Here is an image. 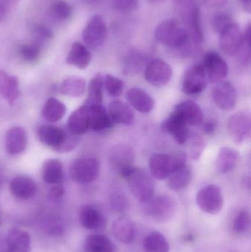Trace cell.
<instances>
[{"label": "cell", "mask_w": 251, "mask_h": 252, "mask_svg": "<svg viewBox=\"0 0 251 252\" xmlns=\"http://www.w3.org/2000/svg\"><path fill=\"white\" fill-rule=\"evenodd\" d=\"M37 136L41 143L58 153L72 151L81 141L80 136L73 134L67 129L52 125L40 126L37 128Z\"/></svg>", "instance_id": "1"}, {"label": "cell", "mask_w": 251, "mask_h": 252, "mask_svg": "<svg viewBox=\"0 0 251 252\" xmlns=\"http://www.w3.org/2000/svg\"><path fill=\"white\" fill-rule=\"evenodd\" d=\"M154 36L158 42L170 48L186 51L190 47V35L172 20L161 22L155 29Z\"/></svg>", "instance_id": "2"}, {"label": "cell", "mask_w": 251, "mask_h": 252, "mask_svg": "<svg viewBox=\"0 0 251 252\" xmlns=\"http://www.w3.org/2000/svg\"><path fill=\"white\" fill-rule=\"evenodd\" d=\"M124 179L128 181L131 192L140 202L147 204L154 197L155 187L151 175L144 169L133 167Z\"/></svg>", "instance_id": "3"}, {"label": "cell", "mask_w": 251, "mask_h": 252, "mask_svg": "<svg viewBox=\"0 0 251 252\" xmlns=\"http://www.w3.org/2000/svg\"><path fill=\"white\" fill-rule=\"evenodd\" d=\"M187 157L182 152L155 154L149 160L150 175L158 180L167 179L177 167L187 164Z\"/></svg>", "instance_id": "4"}, {"label": "cell", "mask_w": 251, "mask_h": 252, "mask_svg": "<svg viewBox=\"0 0 251 252\" xmlns=\"http://www.w3.org/2000/svg\"><path fill=\"white\" fill-rule=\"evenodd\" d=\"M199 208L209 215L221 213L224 204L223 195L221 188L216 185H209L200 189L196 195Z\"/></svg>", "instance_id": "5"}, {"label": "cell", "mask_w": 251, "mask_h": 252, "mask_svg": "<svg viewBox=\"0 0 251 252\" xmlns=\"http://www.w3.org/2000/svg\"><path fill=\"white\" fill-rule=\"evenodd\" d=\"M100 170V161L93 157L78 158L74 161L70 168V176L78 184L94 182Z\"/></svg>", "instance_id": "6"}, {"label": "cell", "mask_w": 251, "mask_h": 252, "mask_svg": "<svg viewBox=\"0 0 251 252\" xmlns=\"http://www.w3.org/2000/svg\"><path fill=\"white\" fill-rule=\"evenodd\" d=\"M108 30L102 16H93L83 31L82 37L85 46L91 50L102 47L107 38Z\"/></svg>", "instance_id": "7"}, {"label": "cell", "mask_w": 251, "mask_h": 252, "mask_svg": "<svg viewBox=\"0 0 251 252\" xmlns=\"http://www.w3.org/2000/svg\"><path fill=\"white\" fill-rule=\"evenodd\" d=\"M146 206V213L156 221L164 222L173 217L176 211V203L168 195L153 197Z\"/></svg>", "instance_id": "8"}, {"label": "cell", "mask_w": 251, "mask_h": 252, "mask_svg": "<svg viewBox=\"0 0 251 252\" xmlns=\"http://www.w3.org/2000/svg\"><path fill=\"white\" fill-rule=\"evenodd\" d=\"M207 84L208 78L203 65L195 64L186 71L181 90L187 94H197L204 91Z\"/></svg>", "instance_id": "9"}, {"label": "cell", "mask_w": 251, "mask_h": 252, "mask_svg": "<svg viewBox=\"0 0 251 252\" xmlns=\"http://www.w3.org/2000/svg\"><path fill=\"white\" fill-rule=\"evenodd\" d=\"M172 69L170 65L160 59H154L149 63L144 71V78L153 87H162L170 81Z\"/></svg>", "instance_id": "10"}, {"label": "cell", "mask_w": 251, "mask_h": 252, "mask_svg": "<svg viewBox=\"0 0 251 252\" xmlns=\"http://www.w3.org/2000/svg\"><path fill=\"white\" fill-rule=\"evenodd\" d=\"M228 130L237 143L242 144L251 137V117L250 112L241 111L233 115L228 121Z\"/></svg>", "instance_id": "11"}, {"label": "cell", "mask_w": 251, "mask_h": 252, "mask_svg": "<svg viewBox=\"0 0 251 252\" xmlns=\"http://www.w3.org/2000/svg\"><path fill=\"white\" fill-rule=\"evenodd\" d=\"M203 68L208 81L212 84H217L223 81L228 73V66L225 59L217 53H206L203 58Z\"/></svg>", "instance_id": "12"}, {"label": "cell", "mask_w": 251, "mask_h": 252, "mask_svg": "<svg viewBox=\"0 0 251 252\" xmlns=\"http://www.w3.org/2000/svg\"><path fill=\"white\" fill-rule=\"evenodd\" d=\"M212 97L215 104L223 111H231L237 103V92L234 84L222 81L215 84L212 90Z\"/></svg>", "instance_id": "13"}, {"label": "cell", "mask_w": 251, "mask_h": 252, "mask_svg": "<svg viewBox=\"0 0 251 252\" xmlns=\"http://www.w3.org/2000/svg\"><path fill=\"white\" fill-rule=\"evenodd\" d=\"M219 34L220 48L225 54L233 56L240 52L243 46V35L237 24L233 22Z\"/></svg>", "instance_id": "14"}, {"label": "cell", "mask_w": 251, "mask_h": 252, "mask_svg": "<svg viewBox=\"0 0 251 252\" xmlns=\"http://www.w3.org/2000/svg\"><path fill=\"white\" fill-rule=\"evenodd\" d=\"M162 127L180 145H184L188 141L190 136L189 126L175 110L164 121Z\"/></svg>", "instance_id": "15"}, {"label": "cell", "mask_w": 251, "mask_h": 252, "mask_svg": "<svg viewBox=\"0 0 251 252\" xmlns=\"http://www.w3.org/2000/svg\"><path fill=\"white\" fill-rule=\"evenodd\" d=\"M174 110L188 126L197 127L201 126L204 121V115L201 108L197 103L191 100L181 102L175 106Z\"/></svg>", "instance_id": "16"}, {"label": "cell", "mask_w": 251, "mask_h": 252, "mask_svg": "<svg viewBox=\"0 0 251 252\" xmlns=\"http://www.w3.org/2000/svg\"><path fill=\"white\" fill-rule=\"evenodd\" d=\"M28 145V136L25 129L16 126L6 132L4 147L10 155H18L23 152Z\"/></svg>", "instance_id": "17"}, {"label": "cell", "mask_w": 251, "mask_h": 252, "mask_svg": "<svg viewBox=\"0 0 251 252\" xmlns=\"http://www.w3.org/2000/svg\"><path fill=\"white\" fill-rule=\"evenodd\" d=\"M133 159L134 153L132 149L125 145L116 147L111 155L112 167L123 178L132 168Z\"/></svg>", "instance_id": "18"}, {"label": "cell", "mask_w": 251, "mask_h": 252, "mask_svg": "<svg viewBox=\"0 0 251 252\" xmlns=\"http://www.w3.org/2000/svg\"><path fill=\"white\" fill-rule=\"evenodd\" d=\"M31 250L30 235L18 228L9 231L6 238L5 252H29Z\"/></svg>", "instance_id": "19"}, {"label": "cell", "mask_w": 251, "mask_h": 252, "mask_svg": "<svg viewBox=\"0 0 251 252\" xmlns=\"http://www.w3.org/2000/svg\"><path fill=\"white\" fill-rule=\"evenodd\" d=\"M81 224L88 230H98L106 227L107 220L104 215L91 205H85L81 208L80 213Z\"/></svg>", "instance_id": "20"}, {"label": "cell", "mask_w": 251, "mask_h": 252, "mask_svg": "<svg viewBox=\"0 0 251 252\" xmlns=\"http://www.w3.org/2000/svg\"><path fill=\"white\" fill-rule=\"evenodd\" d=\"M126 99L133 108L141 112L149 113L153 110L155 106L153 97L142 89L131 88L127 92Z\"/></svg>", "instance_id": "21"}, {"label": "cell", "mask_w": 251, "mask_h": 252, "mask_svg": "<svg viewBox=\"0 0 251 252\" xmlns=\"http://www.w3.org/2000/svg\"><path fill=\"white\" fill-rule=\"evenodd\" d=\"M66 126L69 132L77 136L85 133L89 129V108L84 104L74 111Z\"/></svg>", "instance_id": "22"}, {"label": "cell", "mask_w": 251, "mask_h": 252, "mask_svg": "<svg viewBox=\"0 0 251 252\" xmlns=\"http://www.w3.org/2000/svg\"><path fill=\"white\" fill-rule=\"evenodd\" d=\"M11 193L18 199L27 200L35 195L37 191L35 182L26 176H18L10 182Z\"/></svg>", "instance_id": "23"}, {"label": "cell", "mask_w": 251, "mask_h": 252, "mask_svg": "<svg viewBox=\"0 0 251 252\" xmlns=\"http://www.w3.org/2000/svg\"><path fill=\"white\" fill-rule=\"evenodd\" d=\"M193 170L187 164L175 168L167 178V185L172 190L179 191L185 189L191 183Z\"/></svg>", "instance_id": "24"}, {"label": "cell", "mask_w": 251, "mask_h": 252, "mask_svg": "<svg viewBox=\"0 0 251 252\" xmlns=\"http://www.w3.org/2000/svg\"><path fill=\"white\" fill-rule=\"evenodd\" d=\"M91 53L86 46L81 42H75L69 50L66 63L78 69H85L91 63Z\"/></svg>", "instance_id": "25"}, {"label": "cell", "mask_w": 251, "mask_h": 252, "mask_svg": "<svg viewBox=\"0 0 251 252\" xmlns=\"http://www.w3.org/2000/svg\"><path fill=\"white\" fill-rule=\"evenodd\" d=\"M109 115L113 124L131 126L134 124L135 116L131 108L120 100L113 101L109 107Z\"/></svg>", "instance_id": "26"}, {"label": "cell", "mask_w": 251, "mask_h": 252, "mask_svg": "<svg viewBox=\"0 0 251 252\" xmlns=\"http://www.w3.org/2000/svg\"><path fill=\"white\" fill-rule=\"evenodd\" d=\"M238 151L228 147H223L220 149L215 161L217 171L221 174H226L232 171L238 162Z\"/></svg>", "instance_id": "27"}, {"label": "cell", "mask_w": 251, "mask_h": 252, "mask_svg": "<svg viewBox=\"0 0 251 252\" xmlns=\"http://www.w3.org/2000/svg\"><path fill=\"white\" fill-rule=\"evenodd\" d=\"M0 93L9 104H13L20 96L18 78L0 70Z\"/></svg>", "instance_id": "28"}, {"label": "cell", "mask_w": 251, "mask_h": 252, "mask_svg": "<svg viewBox=\"0 0 251 252\" xmlns=\"http://www.w3.org/2000/svg\"><path fill=\"white\" fill-rule=\"evenodd\" d=\"M89 108V128L94 131H101L113 127L114 124L111 119L109 112L103 105H96Z\"/></svg>", "instance_id": "29"}, {"label": "cell", "mask_w": 251, "mask_h": 252, "mask_svg": "<svg viewBox=\"0 0 251 252\" xmlns=\"http://www.w3.org/2000/svg\"><path fill=\"white\" fill-rule=\"evenodd\" d=\"M112 232L118 241L124 244H130L135 238V225L127 218H119L113 222Z\"/></svg>", "instance_id": "30"}, {"label": "cell", "mask_w": 251, "mask_h": 252, "mask_svg": "<svg viewBox=\"0 0 251 252\" xmlns=\"http://www.w3.org/2000/svg\"><path fill=\"white\" fill-rule=\"evenodd\" d=\"M42 178L49 185H58L63 179V166L60 160L50 158L43 164Z\"/></svg>", "instance_id": "31"}, {"label": "cell", "mask_w": 251, "mask_h": 252, "mask_svg": "<svg viewBox=\"0 0 251 252\" xmlns=\"http://www.w3.org/2000/svg\"><path fill=\"white\" fill-rule=\"evenodd\" d=\"M66 112V106L62 102L54 97H50L46 101L41 111V115L47 122L54 124L60 121Z\"/></svg>", "instance_id": "32"}, {"label": "cell", "mask_w": 251, "mask_h": 252, "mask_svg": "<svg viewBox=\"0 0 251 252\" xmlns=\"http://www.w3.org/2000/svg\"><path fill=\"white\" fill-rule=\"evenodd\" d=\"M84 252H114V247L110 238L106 235L94 234L85 239Z\"/></svg>", "instance_id": "33"}, {"label": "cell", "mask_w": 251, "mask_h": 252, "mask_svg": "<svg viewBox=\"0 0 251 252\" xmlns=\"http://www.w3.org/2000/svg\"><path fill=\"white\" fill-rule=\"evenodd\" d=\"M104 87V77L101 74L91 78L88 87V94L84 104L88 107L102 104L103 92Z\"/></svg>", "instance_id": "34"}, {"label": "cell", "mask_w": 251, "mask_h": 252, "mask_svg": "<svg viewBox=\"0 0 251 252\" xmlns=\"http://www.w3.org/2000/svg\"><path fill=\"white\" fill-rule=\"evenodd\" d=\"M142 249L144 252H169V244L163 234L153 231L143 240Z\"/></svg>", "instance_id": "35"}, {"label": "cell", "mask_w": 251, "mask_h": 252, "mask_svg": "<svg viewBox=\"0 0 251 252\" xmlns=\"http://www.w3.org/2000/svg\"><path fill=\"white\" fill-rule=\"evenodd\" d=\"M86 82L83 78L72 76L66 78L62 82L60 93L63 95L72 97H81L85 94Z\"/></svg>", "instance_id": "36"}, {"label": "cell", "mask_w": 251, "mask_h": 252, "mask_svg": "<svg viewBox=\"0 0 251 252\" xmlns=\"http://www.w3.org/2000/svg\"><path fill=\"white\" fill-rule=\"evenodd\" d=\"M104 85L108 93L113 97H119L125 88L123 81L111 74L105 76Z\"/></svg>", "instance_id": "37"}, {"label": "cell", "mask_w": 251, "mask_h": 252, "mask_svg": "<svg viewBox=\"0 0 251 252\" xmlns=\"http://www.w3.org/2000/svg\"><path fill=\"white\" fill-rule=\"evenodd\" d=\"M52 14L59 20H66L72 15V9L66 1L63 0H56L52 4Z\"/></svg>", "instance_id": "38"}, {"label": "cell", "mask_w": 251, "mask_h": 252, "mask_svg": "<svg viewBox=\"0 0 251 252\" xmlns=\"http://www.w3.org/2000/svg\"><path fill=\"white\" fill-rule=\"evenodd\" d=\"M192 28L193 30L194 38L197 44L203 41V32L202 29L201 13L198 7H195L192 13Z\"/></svg>", "instance_id": "39"}, {"label": "cell", "mask_w": 251, "mask_h": 252, "mask_svg": "<svg viewBox=\"0 0 251 252\" xmlns=\"http://www.w3.org/2000/svg\"><path fill=\"white\" fill-rule=\"evenodd\" d=\"M251 216L249 212L242 210L236 216L234 222V229L237 233L243 234L250 229Z\"/></svg>", "instance_id": "40"}, {"label": "cell", "mask_w": 251, "mask_h": 252, "mask_svg": "<svg viewBox=\"0 0 251 252\" xmlns=\"http://www.w3.org/2000/svg\"><path fill=\"white\" fill-rule=\"evenodd\" d=\"M188 140H190V157L194 159H197L200 158L204 148V141L200 135L197 134L193 136L190 135Z\"/></svg>", "instance_id": "41"}, {"label": "cell", "mask_w": 251, "mask_h": 252, "mask_svg": "<svg viewBox=\"0 0 251 252\" xmlns=\"http://www.w3.org/2000/svg\"><path fill=\"white\" fill-rule=\"evenodd\" d=\"M20 55L25 62L33 63L39 58V47L35 44H25L21 47Z\"/></svg>", "instance_id": "42"}, {"label": "cell", "mask_w": 251, "mask_h": 252, "mask_svg": "<svg viewBox=\"0 0 251 252\" xmlns=\"http://www.w3.org/2000/svg\"><path fill=\"white\" fill-rule=\"evenodd\" d=\"M232 23V19L228 15L218 14L215 16L212 20V27L215 32L221 33L223 30L228 28Z\"/></svg>", "instance_id": "43"}, {"label": "cell", "mask_w": 251, "mask_h": 252, "mask_svg": "<svg viewBox=\"0 0 251 252\" xmlns=\"http://www.w3.org/2000/svg\"><path fill=\"white\" fill-rule=\"evenodd\" d=\"M113 3L118 10L128 11L137 8L139 0H113Z\"/></svg>", "instance_id": "44"}, {"label": "cell", "mask_w": 251, "mask_h": 252, "mask_svg": "<svg viewBox=\"0 0 251 252\" xmlns=\"http://www.w3.org/2000/svg\"><path fill=\"white\" fill-rule=\"evenodd\" d=\"M201 126L202 130L207 134L213 133L217 129V123L213 120L206 121V122L203 123Z\"/></svg>", "instance_id": "45"}, {"label": "cell", "mask_w": 251, "mask_h": 252, "mask_svg": "<svg viewBox=\"0 0 251 252\" xmlns=\"http://www.w3.org/2000/svg\"><path fill=\"white\" fill-rule=\"evenodd\" d=\"M64 193V189L60 184L55 185L50 189V195L52 198H58Z\"/></svg>", "instance_id": "46"}, {"label": "cell", "mask_w": 251, "mask_h": 252, "mask_svg": "<svg viewBox=\"0 0 251 252\" xmlns=\"http://www.w3.org/2000/svg\"><path fill=\"white\" fill-rule=\"evenodd\" d=\"M36 32L39 36L44 38H48L52 36V32L48 28L41 26L37 28Z\"/></svg>", "instance_id": "47"}, {"label": "cell", "mask_w": 251, "mask_h": 252, "mask_svg": "<svg viewBox=\"0 0 251 252\" xmlns=\"http://www.w3.org/2000/svg\"><path fill=\"white\" fill-rule=\"evenodd\" d=\"M7 10L8 9L3 0H0V22H1L5 18Z\"/></svg>", "instance_id": "48"}, {"label": "cell", "mask_w": 251, "mask_h": 252, "mask_svg": "<svg viewBox=\"0 0 251 252\" xmlns=\"http://www.w3.org/2000/svg\"><path fill=\"white\" fill-rule=\"evenodd\" d=\"M242 7L245 11L250 13L251 10V0H240Z\"/></svg>", "instance_id": "49"}, {"label": "cell", "mask_w": 251, "mask_h": 252, "mask_svg": "<svg viewBox=\"0 0 251 252\" xmlns=\"http://www.w3.org/2000/svg\"><path fill=\"white\" fill-rule=\"evenodd\" d=\"M20 0H3L5 5L7 6V9L10 10L13 7H16L18 3L19 2Z\"/></svg>", "instance_id": "50"}, {"label": "cell", "mask_w": 251, "mask_h": 252, "mask_svg": "<svg viewBox=\"0 0 251 252\" xmlns=\"http://www.w3.org/2000/svg\"><path fill=\"white\" fill-rule=\"evenodd\" d=\"M125 204H124L123 199H121V198H115L114 201H113V206L116 208L122 209V207H124Z\"/></svg>", "instance_id": "51"}, {"label": "cell", "mask_w": 251, "mask_h": 252, "mask_svg": "<svg viewBox=\"0 0 251 252\" xmlns=\"http://www.w3.org/2000/svg\"><path fill=\"white\" fill-rule=\"evenodd\" d=\"M153 1H161V0H153Z\"/></svg>", "instance_id": "52"}, {"label": "cell", "mask_w": 251, "mask_h": 252, "mask_svg": "<svg viewBox=\"0 0 251 252\" xmlns=\"http://www.w3.org/2000/svg\"><path fill=\"white\" fill-rule=\"evenodd\" d=\"M0 223H1V222H0Z\"/></svg>", "instance_id": "53"}]
</instances>
